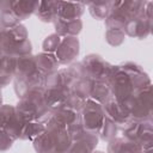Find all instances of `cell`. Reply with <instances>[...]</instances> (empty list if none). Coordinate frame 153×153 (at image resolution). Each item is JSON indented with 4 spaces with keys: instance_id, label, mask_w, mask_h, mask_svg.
Returning a JSON list of instances; mask_svg holds the SVG:
<instances>
[{
    "instance_id": "6da1fadb",
    "label": "cell",
    "mask_w": 153,
    "mask_h": 153,
    "mask_svg": "<svg viewBox=\"0 0 153 153\" xmlns=\"http://www.w3.org/2000/svg\"><path fill=\"white\" fill-rule=\"evenodd\" d=\"M108 84L110 86L111 97L118 102H123L134 91L149 85L151 81L140 66L133 62H126L111 67L108 75Z\"/></svg>"
},
{
    "instance_id": "7a4b0ae2",
    "label": "cell",
    "mask_w": 153,
    "mask_h": 153,
    "mask_svg": "<svg viewBox=\"0 0 153 153\" xmlns=\"http://www.w3.org/2000/svg\"><path fill=\"white\" fill-rule=\"evenodd\" d=\"M0 53L13 57L30 55L31 43L23 25L17 24L11 27H0Z\"/></svg>"
},
{
    "instance_id": "3957f363",
    "label": "cell",
    "mask_w": 153,
    "mask_h": 153,
    "mask_svg": "<svg viewBox=\"0 0 153 153\" xmlns=\"http://www.w3.org/2000/svg\"><path fill=\"white\" fill-rule=\"evenodd\" d=\"M131 120L151 121L152 115V88L151 84L137 88L127 99L121 102Z\"/></svg>"
},
{
    "instance_id": "277c9868",
    "label": "cell",
    "mask_w": 153,
    "mask_h": 153,
    "mask_svg": "<svg viewBox=\"0 0 153 153\" xmlns=\"http://www.w3.org/2000/svg\"><path fill=\"white\" fill-rule=\"evenodd\" d=\"M81 110L82 112L80 115V118H81L82 128L86 131L94 133V134L100 131L103 122H104V114H103L102 104L88 98L85 102V105Z\"/></svg>"
},
{
    "instance_id": "5b68a950",
    "label": "cell",
    "mask_w": 153,
    "mask_h": 153,
    "mask_svg": "<svg viewBox=\"0 0 153 153\" xmlns=\"http://www.w3.org/2000/svg\"><path fill=\"white\" fill-rule=\"evenodd\" d=\"M85 79L90 80H108L111 66L98 55H88L81 61Z\"/></svg>"
},
{
    "instance_id": "8992f818",
    "label": "cell",
    "mask_w": 153,
    "mask_h": 153,
    "mask_svg": "<svg viewBox=\"0 0 153 153\" xmlns=\"http://www.w3.org/2000/svg\"><path fill=\"white\" fill-rule=\"evenodd\" d=\"M97 134L82 130L72 140V145L67 153H92L93 148L97 146Z\"/></svg>"
},
{
    "instance_id": "52a82bcc",
    "label": "cell",
    "mask_w": 153,
    "mask_h": 153,
    "mask_svg": "<svg viewBox=\"0 0 153 153\" xmlns=\"http://www.w3.org/2000/svg\"><path fill=\"white\" fill-rule=\"evenodd\" d=\"M79 54V41L75 37H65L56 49V59L59 63H69Z\"/></svg>"
},
{
    "instance_id": "ba28073f",
    "label": "cell",
    "mask_w": 153,
    "mask_h": 153,
    "mask_svg": "<svg viewBox=\"0 0 153 153\" xmlns=\"http://www.w3.org/2000/svg\"><path fill=\"white\" fill-rule=\"evenodd\" d=\"M151 31V17L145 16V12L130 22H128L124 26V33L131 36V37H137V38H143L146 37Z\"/></svg>"
},
{
    "instance_id": "9c48e42d",
    "label": "cell",
    "mask_w": 153,
    "mask_h": 153,
    "mask_svg": "<svg viewBox=\"0 0 153 153\" xmlns=\"http://www.w3.org/2000/svg\"><path fill=\"white\" fill-rule=\"evenodd\" d=\"M108 153H142V147L126 137L112 139L108 146Z\"/></svg>"
},
{
    "instance_id": "30bf717a",
    "label": "cell",
    "mask_w": 153,
    "mask_h": 153,
    "mask_svg": "<svg viewBox=\"0 0 153 153\" xmlns=\"http://www.w3.org/2000/svg\"><path fill=\"white\" fill-rule=\"evenodd\" d=\"M6 5L8 6V8H1V10H6L10 13H12L16 17V19L19 22V20L25 19L26 17H29L36 11L37 2L14 1V2H6Z\"/></svg>"
},
{
    "instance_id": "8fae6325",
    "label": "cell",
    "mask_w": 153,
    "mask_h": 153,
    "mask_svg": "<svg viewBox=\"0 0 153 153\" xmlns=\"http://www.w3.org/2000/svg\"><path fill=\"white\" fill-rule=\"evenodd\" d=\"M84 12V4L80 2H59L56 19H78ZM55 19V20H56Z\"/></svg>"
},
{
    "instance_id": "7c38bea8",
    "label": "cell",
    "mask_w": 153,
    "mask_h": 153,
    "mask_svg": "<svg viewBox=\"0 0 153 153\" xmlns=\"http://www.w3.org/2000/svg\"><path fill=\"white\" fill-rule=\"evenodd\" d=\"M82 27L81 20L78 19H71V20H65V19H56L55 20V29H56V35L61 36H72L79 33Z\"/></svg>"
},
{
    "instance_id": "4fadbf2b",
    "label": "cell",
    "mask_w": 153,
    "mask_h": 153,
    "mask_svg": "<svg viewBox=\"0 0 153 153\" xmlns=\"http://www.w3.org/2000/svg\"><path fill=\"white\" fill-rule=\"evenodd\" d=\"M35 61H36L37 69L41 73H43L44 75L45 74L48 75V74L55 72V69L60 65L56 56L53 54H49V53H42V54L35 56Z\"/></svg>"
},
{
    "instance_id": "5bb4252c",
    "label": "cell",
    "mask_w": 153,
    "mask_h": 153,
    "mask_svg": "<svg viewBox=\"0 0 153 153\" xmlns=\"http://www.w3.org/2000/svg\"><path fill=\"white\" fill-rule=\"evenodd\" d=\"M57 7H59V2L39 1L37 2L35 12L43 22H55L57 17Z\"/></svg>"
},
{
    "instance_id": "9a60e30c",
    "label": "cell",
    "mask_w": 153,
    "mask_h": 153,
    "mask_svg": "<svg viewBox=\"0 0 153 153\" xmlns=\"http://www.w3.org/2000/svg\"><path fill=\"white\" fill-rule=\"evenodd\" d=\"M111 96L110 86L108 84V80H96L92 84V90L90 98L96 100L99 104H104L106 99Z\"/></svg>"
},
{
    "instance_id": "2e32d148",
    "label": "cell",
    "mask_w": 153,
    "mask_h": 153,
    "mask_svg": "<svg viewBox=\"0 0 153 153\" xmlns=\"http://www.w3.org/2000/svg\"><path fill=\"white\" fill-rule=\"evenodd\" d=\"M45 130V126L42 122H27L23 129L20 139L24 140H35Z\"/></svg>"
},
{
    "instance_id": "e0dca14e",
    "label": "cell",
    "mask_w": 153,
    "mask_h": 153,
    "mask_svg": "<svg viewBox=\"0 0 153 153\" xmlns=\"http://www.w3.org/2000/svg\"><path fill=\"white\" fill-rule=\"evenodd\" d=\"M118 129H120V127L117 124H115L114 122H111L110 120L104 117V122H103V126H102V129H100V133H102L100 136H102L103 140L111 141L112 139H115Z\"/></svg>"
},
{
    "instance_id": "ac0fdd59",
    "label": "cell",
    "mask_w": 153,
    "mask_h": 153,
    "mask_svg": "<svg viewBox=\"0 0 153 153\" xmlns=\"http://www.w3.org/2000/svg\"><path fill=\"white\" fill-rule=\"evenodd\" d=\"M110 4L111 2H91L90 4V12L97 19L106 18V16L110 11Z\"/></svg>"
},
{
    "instance_id": "d6986e66",
    "label": "cell",
    "mask_w": 153,
    "mask_h": 153,
    "mask_svg": "<svg viewBox=\"0 0 153 153\" xmlns=\"http://www.w3.org/2000/svg\"><path fill=\"white\" fill-rule=\"evenodd\" d=\"M105 38L111 45H120L124 41V31L118 29H108Z\"/></svg>"
},
{
    "instance_id": "ffe728a7",
    "label": "cell",
    "mask_w": 153,
    "mask_h": 153,
    "mask_svg": "<svg viewBox=\"0 0 153 153\" xmlns=\"http://www.w3.org/2000/svg\"><path fill=\"white\" fill-rule=\"evenodd\" d=\"M60 43H61V37L59 35L53 33V35L48 36L44 39V42H43V50H44V53L51 54L53 51H55L59 48Z\"/></svg>"
},
{
    "instance_id": "44dd1931",
    "label": "cell",
    "mask_w": 153,
    "mask_h": 153,
    "mask_svg": "<svg viewBox=\"0 0 153 153\" xmlns=\"http://www.w3.org/2000/svg\"><path fill=\"white\" fill-rule=\"evenodd\" d=\"M12 142H13V139L2 128H0V152L7 151L12 146Z\"/></svg>"
},
{
    "instance_id": "7402d4cb",
    "label": "cell",
    "mask_w": 153,
    "mask_h": 153,
    "mask_svg": "<svg viewBox=\"0 0 153 153\" xmlns=\"http://www.w3.org/2000/svg\"><path fill=\"white\" fill-rule=\"evenodd\" d=\"M1 102H2V97H1V92H0V106H1Z\"/></svg>"
},
{
    "instance_id": "603a6c76",
    "label": "cell",
    "mask_w": 153,
    "mask_h": 153,
    "mask_svg": "<svg viewBox=\"0 0 153 153\" xmlns=\"http://www.w3.org/2000/svg\"><path fill=\"white\" fill-rule=\"evenodd\" d=\"M92 153H104V152H100V151H96V152H92Z\"/></svg>"
},
{
    "instance_id": "cb8c5ba5",
    "label": "cell",
    "mask_w": 153,
    "mask_h": 153,
    "mask_svg": "<svg viewBox=\"0 0 153 153\" xmlns=\"http://www.w3.org/2000/svg\"><path fill=\"white\" fill-rule=\"evenodd\" d=\"M142 153H151V152H142Z\"/></svg>"
}]
</instances>
